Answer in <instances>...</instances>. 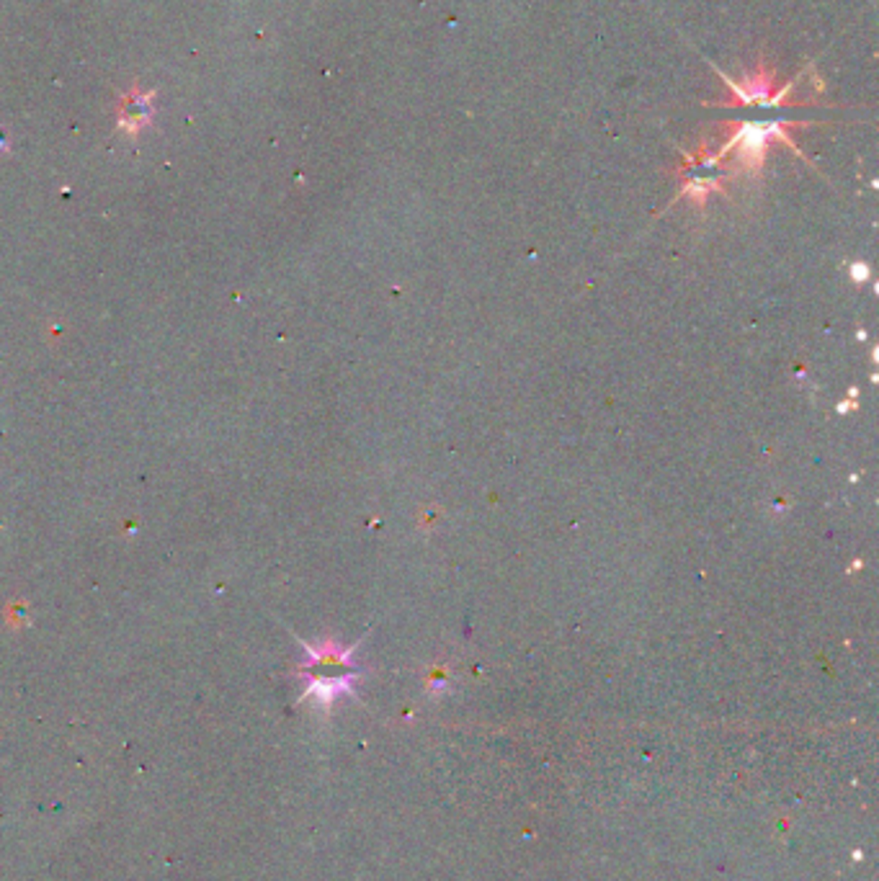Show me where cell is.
Here are the masks:
<instances>
[{"label": "cell", "mask_w": 879, "mask_h": 881, "mask_svg": "<svg viewBox=\"0 0 879 881\" xmlns=\"http://www.w3.org/2000/svg\"><path fill=\"white\" fill-rule=\"evenodd\" d=\"M851 273H854V278H857V281H864V278H866V273H869V271H866V266L861 263V266H854V269H851Z\"/></svg>", "instance_id": "277c9868"}, {"label": "cell", "mask_w": 879, "mask_h": 881, "mask_svg": "<svg viewBox=\"0 0 879 881\" xmlns=\"http://www.w3.org/2000/svg\"><path fill=\"white\" fill-rule=\"evenodd\" d=\"M302 650L307 655L302 662V676L307 678L305 699H315L328 709L340 694H354V683L361 678V668L354 662L356 647H340L336 642H302Z\"/></svg>", "instance_id": "6da1fadb"}, {"label": "cell", "mask_w": 879, "mask_h": 881, "mask_svg": "<svg viewBox=\"0 0 879 881\" xmlns=\"http://www.w3.org/2000/svg\"><path fill=\"white\" fill-rule=\"evenodd\" d=\"M771 137H782L784 142H790V137L784 135L782 121H768V124H743L741 132L732 137V142H730L724 150L738 147V158L743 160L748 168H761V160H764V153H766V145Z\"/></svg>", "instance_id": "7a4b0ae2"}, {"label": "cell", "mask_w": 879, "mask_h": 881, "mask_svg": "<svg viewBox=\"0 0 879 881\" xmlns=\"http://www.w3.org/2000/svg\"><path fill=\"white\" fill-rule=\"evenodd\" d=\"M724 83L732 88V96L738 98L735 104H764V106H774L782 104V98H787V93L791 91V83L774 96V78L766 72H756L750 78H745L743 83H735L730 78H724Z\"/></svg>", "instance_id": "3957f363"}]
</instances>
